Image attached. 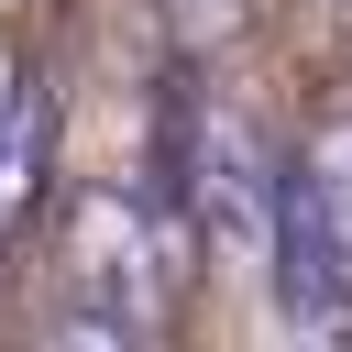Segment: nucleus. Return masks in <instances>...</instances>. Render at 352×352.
<instances>
[{
	"label": "nucleus",
	"instance_id": "nucleus-1",
	"mask_svg": "<svg viewBox=\"0 0 352 352\" xmlns=\"http://www.w3.org/2000/svg\"><path fill=\"white\" fill-rule=\"evenodd\" d=\"M187 198L165 187H132V176H99L66 198V231H55V330H88V341H154L165 308H176V275H187Z\"/></svg>",
	"mask_w": 352,
	"mask_h": 352
},
{
	"label": "nucleus",
	"instance_id": "nucleus-2",
	"mask_svg": "<svg viewBox=\"0 0 352 352\" xmlns=\"http://www.w3.org/2000/svg\"><path fill=\"white\" fill-rule=\"evenodd\" d=\"M176 198H187L198 242H209L231 275H264V286H275L286 154H264V132H253L220 88H187V99H176Z\"/></svg>",
	"mask_w": 352,
	"mask_h": 352
},
{
	"label": "nucleus",
	"instance_id": "nucleus-3",
	"mask_svg": "<svg viewBox=\"0 0 352 352\" xmlns=\"http://www.w3.org/2000/svg\"><path fill=\"white\" fill-rule=\"evenodd\" d=\"M275 297L297 330L352 341V99L308 121L286 154V231H275Z\"/></svg>",
	"mask_w": 352,
	"mask_h": 352
},
{
	"label": "nucleus",
	"instance_id": "nucleus-4",
	"mask_svg": "<svg viewBox=\"0 0 352 352\" xmlns=\"http://www.w3.org/2000/svg\"><path fill=\"white\" fill-rule=\"evenodd\" d=\"M44 176H55V110L22 88L11 110H0V242L33 220V198H44Z\"/></svg>",
	"mask_w": 352,
	"mask_h": 352
},
{
	"label": "nucleus",
	"instance_id": "nucleus-5",
	"mask_svg": "<svg viewBox=\"0 0 352 352\" xmlns=\"http://www.w3.org/2000/svg\"><path fill=\"white\" fill-rule=\"evenodd\" d=\"M165 33L176 44H220V33H242V0H165Z\"/></svg>",
	"mask_w": 352,
	"mask_h": 352
},
{
	"label": "nucleus",
	"instance_id": "nucleus-6",
	"mask_svg": "<svg viewBox=\"0 0 352 352\" xmlns=\"http://www.w3.org/2000/svg\"><path fill=\"white\" fill-rule=\"evenodd\" d=\"M11 99H22V66H11V44H0V110H11Z\"/></svg>",
	"mask_w": 352,
	"mask_h": 352
}]
</instances>
